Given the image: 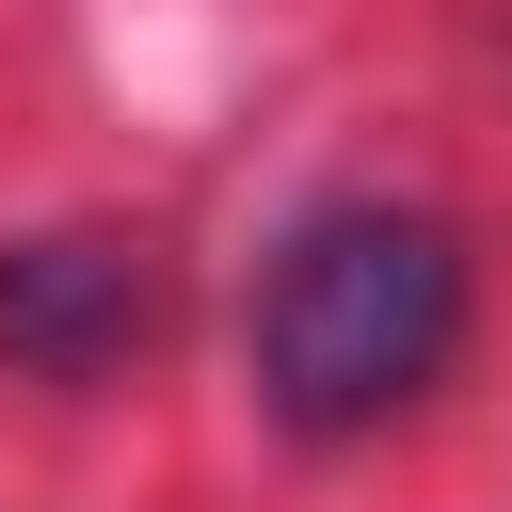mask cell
Instances as JSON below:
<instances>
[{
	"label": "cell",
	"instance_id": "6da1fadb",
	"mask_svg": "<svg viewBox=\"0 0 512 512\" xmlns=\"http://www.w3.org/2000/svg\"><path fill=\"white\" fill-rule=\"evenodd\" d=\"M480 336V256L448 208L416 192H320L272 224L256 256V304H240V368H256V416L288 448H368L400 432Z\"/></svg>",
	"mask_w": 512,
	"mask_h": 512
},
{
	"label": "cell",
	"instance_id": "7a4b0ae2",
	"mask_svg": "<svg viewBox=\"0 0 512 512\" xmlns=\"http://www.w3.org/2000/svg\"><path fill=\"white\" fill-rule=\"evenodd\" d=\"M176 320V272L144 224H32L0 240V368L16 384H112Z\"/></svg>",
	"mask_w": 512,
	"mask_h": 512
}]
</instances>
